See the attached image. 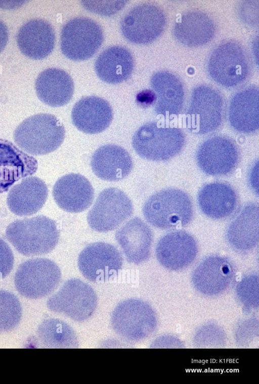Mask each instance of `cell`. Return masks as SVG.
I'll use <instances>...</instances> for the list:
<instances>
[{"mask_svg": "<svg viewBox=\"0 0 259 384\" xmlns=\"http://www.w3.org/2000/svg\"><path fill=\"white\" fill-rule=\"evenodd\" d=\"M198 246L188 232L177 230L163 236L156 245L155 253L158 262L165 268L179 270L189 266L195 260Z\"/></svg>", "mask_w": 259, "mask_h": 384, "instance_id": "obj_15", "label": "cell"}, {"mask_svg": "<svg viewBox=\"0 0 259 384\" xmlns=\"http://www.w3.org/2000/svg\"><path fill=\"white\" fill-rule=\"evenodd\" d=\"M17 41L20 50L25 56L34 60L42 59L54 49V30L46 20L31 19L20 28Z\"/></svg>", "mask_w": 259, "mask_h": 384, "instance_id": "obj_21", "label": "cell"}, {"mask_svg": "<svg viewBox=\"0 0 259 384\" xmlns=\"http://www.w3.org/2000/svg\"><path fill=\"white\" fill-rule=\"evenodd\" d=\"M196 338L197 342L204 339V341L202 342L203 346L205 342L206 343L204 346H218L221 342L223 343L225 339L224 333L219 327L210 325L204 328H202L200 332H198Z\"/></svg>", "mask_w": 259, "mask_h": 384, "instance_id": "obj_35", "label": "cell"}, {"mask_svg": "<svg viewBox=\"0 0 259 384\" xmlns=\"http://www.w3.org/2000/svg\"><path fill=\"white\" fill-rule=\"evenodd\" d=\"M38 335L42 343L48 348H74L78 345L73 330L58 319L44 321L38 329Z\"/></svg>", "mask_w": 259, "mask_h": 384, "instance_id": "obj_31", "label": "cell"}, {"mask_svg": "<svg viewBox=\"0 0 259 384\" xmlns=\"http://www.w3.org/2000/svg\"><path fill=\"white\" fill-rule=\"evenodd\" d=\"M91 167L100 179L117 181L127 177L133 168L132 158L123 148L113 144L104 145L93 154Z\"/></svg>", "mask_w": 259, "mask_h": 384, "instance_id": "obj_22", "label": "cell"}, {"mask_svg": "<svg viewBox=\"0 0 259 384\" xmlns=\"http://www.w3.org/2000/svg\"><path fill=\"white\" fill-rule=\"evenodd\" d=\"M103 41V32L98 23L86 17L73 18L63 26L61 50L63 55L74 61L92 57Z\"/></svg>", "mask_w": 259, "mask_h": 384, "instance_id": "obj_6", "label": "cell"}, {"mask_svg": "<svg viewBox=\"0 0 259 384\" xmlns=\"http://www.w3.org/2000/svg\"><path fill=\"white\" fill-rule=\"evenodd\" d=\"M21 316L22 308L18 298L10 292L0 290V332L14 329Z\"/></svg>", "mask_w": 259, "mask_h": 384, "instance_id": "obj_32", "label": "cell"}, {"mask_svg": "<svg viewBox=\"0 0 259 384\" xmlns=\"http://www.w3.org/2000/svg\"><path fill=\"white\" fill-rule=\"evenodd\" d=\"M165 24V15L160 8L144 4L134 7L125 15L120 28L127 40L141 44L155 40L164 30Z\"/></svg>", "mask_w": 259, "mask_h": 384, "instance_id": "obj_12", "label": "cell"}, {"mask_svg": "<svg viewBox=\"0 0 259 384\" xmlns=\"http://www.w3.org/2000/svg\"><path fill=\"white\" fill-rule=\"evenodd\" d=\"M8 37V28L4 23L0 20V53L6 45Z\"/></svg>", "mask_w": 259, "mask_h": 384, "instance_id": "obj_40", "label": "cell"}, {"mask_svg": "<svg viewBox=\"0 0 259 384\" xmlns=\"http://www.w3.org/2000/svg\"><path fill=\"white\" fill-rule=\"evenodd\" d=\"M196 158L204 173L212 176H222L234 170L239 162V154L232 139L217 135L208 138L199 146Z\"/></svg>", "mask_w": 259, "mask_h": 384, "instance_id": "obj_14", "label": "cell"}, {"mask_svg": "<svg viewBox=\"0 0 259 384\" xmlns=\"http://www.w3.org/2000/svg\"><path fill=\"white\" fill-rule=\"evenodd\" d=\"M47 304L50 310L80 322L88 319L95 311L97 297L89 284L71 278L48 299Z\"/></svg>", "mask_w": 259, "mask_h": 384, "instance_id": "obj_8", "label": "cell"}, {"mask_svg": "<svg viewBox=\"0 0 259 384\" xmlns=\"http://www.w3.org/2000/svg\"><path fill=\"white\" fill-rule=\"evenodd\" d=\"M53 196L61 209L68 212L78 213L91 206L94 198V190L84 176L70 173L62 176L56 182Z\"/></svg>", "mask_w": 259, "mask_h": 384, "instance_id": "obj_17", "label": "cell"}, {"mask_svg": "<svg viewBox=\"0 0 259 384\" xmlns=\"http://www.w3.org/2000/svg\"><path fill=\"white\" fill-rule=\"evenodd\" d=\"M59 235L56 222L44 215L17 220L6 230L9 242L19 253L26 256L50 253L58 244Z\"/></svg>", "mask_w": 259, "mask_h": 384, "instance_id": "obj_1", "label": "cell"}, {"mask_svg": "<svg viewBox=\"0 0 259 384\" xmlns=\"http://www.w3.org/2000/svg\"><path fill=\"white\" fill-rule=\"evenodd\" d=\"M259 210L257 204H248L229 225L227 238L237 250L247 252L257 245L259 237Z\"/></svg>", "mask_w": 259, "mask_h": 384, "instance_id": "obj_26", "label": "cell"}, {"mask_svg": "<svg viewBox=\"0 0 259 384\" xmlns=\"http://www.w3.org/2000/svg\"><path fill=\"white\" fill-rule=\"evenodd\" d=\"M131 200L121 190L108 187L102 191L89 211L87 220L95 231L106 232L113 230L133 214Z\"/></svg>", "mask_w": 259, "mask_h": 384, "instance_id": "obj_9", "label": "cell"}, {"mask_svg": "<svg viewBox=\"0 0 259 384\" xmlns=\"http://www.w3.org/2000/svg\"><path fill=\"white\" fill-rule=\"evenodd\" d=\"M175 38L190 47L202 45L210 41L215 31L212 19L199 11L186 13L176 22L173 28Z\"/></svg>", "mask_w": 259, "mask_h": 384, "instance_id": "obj_27", "label": "cell"}, {"mask_svg": "<svg viewBox=\"0 0 259 384\" xmlns=\"http://www.w3.org/2000/svg\"><path fill=\"white\" fill-rule=\"evenodd\" d=\"M229 121L236 131L250 133L259 128V92L250 87L236 93L229 108Z\"/></svg>", "mask_w": 259, "mask_h": 384, "instance_id": "obj_24", "label": "cell"}, {"mask_svg": "<svg viewBox=\"0 0 259 384\" xmlns=\"http://www.w3.org/2000/svg\"><path fill=\"white\" fill-rule=\"evenodd\" d=\"M61 279V272L57 264L47 258H36L28 259L19 266L14 284L22 296L37 299L51 293Z\"/></svg>", "mask_w": 259, "mask_h": 384, "instance_id": "obj_5", "label": "cell"}, {"mask_svg": "<svg viewBox=\"0 0 259 384\" xmlns=\"http://www.w3.org/2000/svg\"><path fill=\"white\" fill-rule=\"evenodd\" d=\"M249 181L251 188L257 194L258 193V163L252 168L249 174Z\"/></svg>", "mask_w": 259, "mask_h": 384, "instance_id": "obj_39", "label": "cell"}, {"mask_svg": "<svg viewBox=\"0 0 259 384\" xmlns=\"http://www.w3.org/2000/svg\"><path fill=\"white\" fill-rule=\"evenodd\" d=\"M48 196V188L45 182L37 177L30 176L23 179L10 189L7 203L15 215L30 216L43 207Z\"/></svg>", "mask_w": 259, "mask_h": 384, "instance_id": "obj_23", "label": "cell"}, {"mask_svg": "<svg viewBox=\"0 0 259 384\" xmlns=\"http://www.w3.org/2000/svg\"><path fill=\"white\" fill-rule=\"evenodd\" d=\"M237 196L229 184L215 182L201 188L198 195V205L207 216L215 219L229 217L237 205Z\"/></svg>", "mask_w": 259, "mask_h": 384, "instance_id": "obj_28", "label": "cell"}, {"mask_svg": "<svg viewBox=\"0 0 259 384\" xmlns=\"http://www.w3.org/2000/svg\"><path fill=\"white\" fill-rule=\"evenodd\" d=\"M14 254L9 245L0 238V279L6 277L13 269Z\"/></svg>", "mask_w": 259, "mask_h": 384, "instance_id": "obj_36", "label": "cell"}, {"mask_svg": "<svg viewBox=\"0 0 259 384\" xmlns=\"http://www.w3.org/2000/svg\"><path fill=\"white\" fill-rule=\"evenodd\" d=\"M134 67L132 54L121 46H112L105 49L98 57L95 64L98 76L110 84H117L127 79Z\"/></svg>", "mask_w": 259, "mask_h": 384, "instance_id": "obj_30", "label": "cell"}, {"mask_svg": "<svg viewBox=\"0 0 259 384\" xmlns=\"http://www.w3.org/2000/svg\"><path fill=\"white\" fill-rule=\"evenodd\" d=\"M182 130L166 127L156 122H150L140 127L135 132L133 147L141 157L153 161L170 159L178 154L185 143Z\"/></svg>", "mask_w": 259, "mask_h": 384, "instance_id": "obj_4", "label": "cell"}, {"mask_svg": "<svg viewBox=\"0 0 259 384\" xmlns=\"http://www.w3.org/2000/svg\"><path fill=\"white\" fill-rule=\"evenodd\" d=\"M234 275V268L230 260L222 256L212 255L205 258L196 267L192 280L200 293L212 296L226 291Z\"/></svg>", "mask_w": 259, "mask_h": 384, "instance_id": "obj_16", "label": "cell"}, {"mask_svg": "<svg viewBox=\"0 0 259 384\" xmlns=\"http://www.w3.org/2000/svg\"><path fill=\"white\" fill-rule=\"evenodd\" d=\"M250 2H248V6L247 5V2H246V3L247 4V5H245L242 7L241 9V11H244L243 13H241V19H242L246 23H248L250 24H251L253 23L254 24H258V13H255V11H258V9H256L255 7H254L252 10H251L255 5H254V3H253V5L251 6L250 5Z\"/></svg>", "mask_w": 259, "mask_h": 384, "instance_id": "obj_37", "label": "cell"}, {"mask_svg": "<svg viewBox=\"0 0 259 384\" xmlns=\"http://www.w3.org/2000/svg\"><path fill=\"white\" fill-rule=\"evenodd\" d=\"M115 238L127 261L141 264L150 257L153 235L149 226L139 217H134L119 228Z\"/></svg>", "mask_w": 259, "mask_h": 384, "instance_id": "obj_20", "label": "cell"}, {"mask_svg": "<svg viewBox=\"0 0 259 384\" xmlns=\"http://www.w3.org/2000/svg\"><path fill=\"white\" fill-rule=\"evenodd\" d=\"M71 118L74 125L87 134L102 132L111 124L113 110L110 104L99 97L81 98L74 105Z\"/></svg>", "mask_w": 259, "mask_h": 384, "instance_id": "obj_19", "label": "cell"}, {"mask_svg": "<svg viewBox=\"0 0 259 384\" xmlns=\"http://www.w3.org/2000/svg\"><path fill=\"white\" fill-rule=\"evenodd\" d=\"M237 295L246 305L255 306L258 301V277L255 274L244 277L236 287Z\"/></svg>", "mask_w": 259, "mask_h": 384, "instance_id": "obj_33", "label": "cell"}, {"mask_svg": "<svg viewBox=\"0 0 259 384\" xmlns=\"http://www.w3.org/2000/svg\"><path fill=\"white\" fill-rule=\"evenodd\" d=\"M208 73L220 85L235 86L246 78L249 64L241 45L233 41L219 45L212 52L208 63Z\"/></svg>", "mask_w": 259, "mask_h": 384, "instance_id": "obj_11", "label": "cell"}, {"mask_svg": "<svg viewBox=\"0 0 259 384\" xmlns=\"http://www.w3.org/2000/svg\"><path fill=\"white\" fill-rule=\"evenodd\" d=\"M223 105L222 95L215 89L206 85L195 87L186 114L188 128L200 134L217 130L222 123Z\"/></svg>", "mask_w": 259, "mask_h": 384, "instance_id": "obj_10", "label": "cell"}, {"mask_svg": "<svg viewBox=\"0 0 259 384\" xmlns=\"http://www.w3.org/2000/svg\"><path fill=\"white\" fill-rule=\"evenodd\" d=\"M126 1H83L82 6L88 11L103 16H111L121 10Z\"/></svg>", "mask_w": 259, "mask_h": 384, "instance_id": "obj_34", "label": "cell"}, {"mask_svg": "<svg viewBox=\"0 0 259 384\" xmlns=\"http://www.w3.org/2000/svg\"><path fill=\"white\" fill-rule=\"evenodd\" d=\"M78 268L89 280L105 281L117 274L122 268L123 259L113 245L96 242L86 246L78 258Z\"/></svg>", "mask_w": 259, "mask_h": 384, "instance_id": "obj_13", "label": "cell"}, {"mask_svg": "<svg viewBox=\"0 0 259 384\" xmlns=\"http://www.w3.org/2000/svg\"><path fill=\"white\" fill-rule=\"evenodd\" d=\"M150 82L157 95L156 113L164 116L178 114L183 108L185 99L180 79L169 72L161 71L153 75Z\"/></svg>", "mask_w": 259, "mask_h": 384, "instance_id": "obj_29", "label": "cell"}, {"mask_svg": "<svg viewBox=\"0 0 259 384\" xmlns=\"http://www.w3.org/2000/svg\"><path fill=\"white\" fill-rule=\"evenodd\" d=\"M136 100L138 104L147 106L152 104L156 100V95L152 90H145L137 94Z\"/></svg>", "mask_w": 259, "mask_h": 384, "instance_id": "obj_38", "label": "cell"}, {"mask_svg": "<svg viewBox=\"0 0 259 384\" xmlns=\"http://www.w3.org/2000/svg\"><path fill=\"white\" fill-rule=\"evenodd\" d=\"M39 99L54 107L63 106L71 99L74 84L70 76L63 70L51 68L42 71L35 82Z\"/></svg>", "mask_w": 259, "mask_h": 384, "instance_id": "obj_25", "label": "cell"}, {"mask_svg": "<svg viewBox=\"0 0 259 384\" xmlns=\"http://www.w3.org/2000/svg\"><path fill=\"white\" fill-rule=\"evenodd\" d=\"M37 168L35 158L0 138V193L8 191L19 179L34 174Z\"/></svg>", "mask_w": 259, "mask_h": 384, "instance_id": "obj_18", "label": "cell"}, {"mask_svg": "<svg viewBox=\"0 0 259 384\" xmlns=\"http://www.w3.org/2000/svg\"><path fill=\"white\" fill-rule=\"evenodd\" d=\"M65 136L63 124L54 115L40 113L23 120L16 127L14 139L23 151L35 155H43L57 150Z\"/></svg>", "mask_w": 259, "mask_h": 384, "instance_id": "obj_2", "label": "cell"}, {"mask_svg": "<svg viewBox=\"0 0 259 384\" xmlns=\"http://www.w3.org/2000/svg\"><path fill=\"white\" fill-rule=\"evenodd\" d=\"M143 213L150 224L166 229L189 223L193 209L190 198L185 192L170 188L149 197L144 204Z\"/></svg>", "mask_w": 259, "mask_h": 384, "instance_id": "obj_3", "label": "cell"}, {"mask_svg": "<svg viewBox=\"0 0 259 384\" xmlns=\"http://www.w3.org/2000/svg\"><path fill=\"white\" fill-rule=\"evenodd\" d=\"M115 331L130 341H139L148 337L155 330L156 319L151 307L145 302L130 299L119 303L111 316Z\"/></svg>", "mask_w": 259, "mask_h": 384, "instance_id": "obj_7", "label": "cell"}]
</instances>
